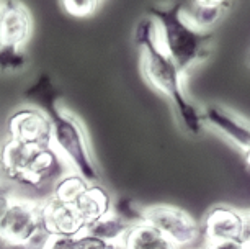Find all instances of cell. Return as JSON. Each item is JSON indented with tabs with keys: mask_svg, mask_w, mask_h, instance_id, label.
Listing matches in <instances>:
<instances>
[{
	"mask_svg": "<svg viewBox=\"0 0 250 249\" xmlns=\"http://www.w3.org/2000/svg\"><path fill=\"white\" fill-rule=\"evenodd\" d=\"M205 249H245V241H239V239L213 241V243H206Z\"/></svg>",
	"mask_w": 250,
	"mask_h": 249,
	"instance_id": "44dd1931",
	"label": "cell"
},
{
	"mask_svg": "<svg viewBox=\"0 0 250 249\" xmlns=\"http://www.w3.org/2000/svg\"><path fill=\"white\" fill-rule=\"evenodd\" d=\"M8 133L12 141L33 148H51L49 120L36 107L26 105L8 118Z\"/></svg>",
	"mask_w": 250,
	"mask_h": 249,
	"instance_id": "9c48e42d",
	"label": "cell"
},
{
	"mask_svg": "<svg viewBox=\"0 0 250 249\" xmlns=\"http://www.w3.org/2000/svg\"><path fill=\"white\" fill-rule=\"evenodd\" d=\"M247 217H249V225H250V211H249V213H247Z\"/></svg>",
	"mask_w": 250,
	"mask_h": 249,
	"instance_id": "cb8c5ba5",
	"label": "cell"
},
{
	"mask_svg": "<svg viewBox=\"0 0 250 249\" xmlns=\"http://www.w3.org/2000/svg\"><path fill=\"white\" fill-rule=\"evenodd\" d=\"M43 226V205L30 199L13 197L0 217V239L12 249L26 243Z\"/></svg>",
	"mask_w": 250,
	"mask_h": 249,
	"instance_id": "8992f818",
	"label": "cell"
},
{
	"mask_svg": "<svg viewBox=\"0 0 250 249\" xmlns=\"http://www.w3.org/2000/svg\"><path fill=\"white\" fill-rule=\"evenodd\" d=\"M75 248L77 249H123V244L105 241V239L93 236V234H88V233H80L75 236Z\"/></svg>",
	"mask_w": 250,
	"mask_h": 249,
	"instance_id": "ac0fdd59",
	"label": "cell"
},
{
	"mask_svg": "<svg viewBox=\"0 0 250 249\" xmlns=\"http://www.w3.org/2000/svg\"><path fill=\"white\" fill-rule=\"evenodd\" d=\"M43 222L53 236H77L85 229V223L72 205L54 199L43 204Z\"/></svg>",
	"mask_w": 250,
	"mask_h": 249,
	"instance_id": "8fae6325",
	"label": "cell"
},
{
	"mask_svg": "<svg viewBox=\"0 0 250 249\" xmlns=\"http://www.w3.org/2000/svg\"><path fill=\"white\" fill-rule=\"evenodd\" d=\"M157 28V38L183 76L211 56L214 33L201 30L188 20L180 2L172 5H152L147 8Z\"/></svg>",
	"mask_w": 250,
	"mask_h": 249,
	"instance_id": "3957f363",
	"label": "cell"
},
{
	"mask_svg": "<svg viewBox=\"0 0 250 249\" xmlns=\"http://www.w3.org/2000/svg\"><path fill=\"white\" fill-rule=\"evenodd\" d=\"M134 40L141 51V70L144 79L150 87L170 100L182 128L188 135L200 136L205 131L201 109L188 97L185 76L160 46L152 18L146 17L139 20L134 30Z\"/></svg>",
	"mask_w": 250,
	"mask_h": 249,
	"instance_id": "7a4b0ae2",
	"label": "cell"
},
{
	"mask_svg": "<svg viewBox=\"0 0 250 249\" xmlns=\"http://www.w3.org/2000/svg\"><path fill=\"white\" fill-rule=\"evenodd\" d=\"M249 61H250V58H249Z\"/></svg>",
	"mask_w": 250,
	"mask_h": 249,
	"instance_id": "484cf974",
	"label": "cell"
},
{
	"mask_svg": "<svg viewBox=\"0 0 250 249\" xmlns=\"http://www.w3.org/2000/svg\"><path fill=\"white\" fill-rule=\"evenodd\" d=\"M102 0H61V5L69 15L77 18L92 17L98 10Z\"/></svg>",
	"mask_w": 250,
	"mask_h": 249,
	"instance_id": "e0dca14e",
	"label": "cell"
},
{
	"mask_svg": "<svg viewBox=\"0 0 250 249\" xmlns=\"http://www.w3.org/2000/svg\"><path fill=\"white\" fill-rule=\"evenodd\" d=\"M46 249H77L75 248V236H61V234H54Z\"/></svg>",
	"mask_w": 250,
	"mask_h": 249,
	"instance_id": "ffe728a7",
	"label": "cell"
},
{
	"mask_svg": "<svg viewBox=\"0 0 250 249\" xmlns=\"http://www.w3.org/2000/svg\"><path fill=\"white\" fill-rule=\"evenodd\" d=\"M0 3H2V0H0Z\"/></svg>",
	"mask_w": 250,
	"mask_h": 249,
	"instance_id": "d4e9b609",
	"label": "cell"
},
{
	"mask_svg": "<svg viewBox=\"0 0 250 249\" xmlns=\"http://www.w3.org/2000/svg\"><path fill=\"white\" fill-rule=\"evenodd\" d=\"M23 100L48 116L51 126V148L74 174L88 184H100V171L93 158L83 125L77 116L61 105L62 92L49 74L41 72L23 92Z\"/></svg>",
	"mask_w": 250,
	"mask_h": 249,
	"instance_id": "6da1fadb",
	"label": "cell"
},
{
	"mask_svg": "<svg viewBox=\"0 0 250 249\" xmlns=\"http://www.w3.org/2000/svg\"><path fill=\"white\" fill-rule=\"evenodd\" d=\"M33 33L30 10L20 0H2L0 3V46L25 48Z\"/></svg>",
	"mask_w": 250,
	"mask_h": 249,
	"instance_id": "30bf717a",
	"label": "cell"
},
{
	"mask_svg": "<svg viewBox=\"0 0 250 249\" xmlns=\"http://www.w3.org/2000/svg\"><path fill=\"white\" fill-rule=\"evenodd\" d=\"M123 249H178L170 239L149 223L141 222L129 228L123 239Z\"/></svg>",
	"mask_w": 250,
	"mask_h": 249,
	"instance_id": "4fadbf2b",
	"label": "cell"
},
{
	"mask_svg": "<svg viewBox=\"0 0 250 249\" xmlns=\"http://www.w3.org/2000/svg\"><path fill=\"white\" fill-rule=\"evenodd\" d=\"M245 249H250V236L245 239Z\"/></svg>",
	"mask_w": 250,
	"mask_h": 249,
	"instance_id": "603a6c76",
	"label": "cell"
},
{
	"mask_svg": "<svg viewBox=\"0 0 250 249\" xmlns=\"http://www.w3.org/2000/svg\"><path fill=\"white\" fill-rule=\"evenodd\" d=\"M244 156H245V161H247V166L250 167V148L244 153Z\"/></svg>",
	"mask_w": 250,
	"mask_h": 249,
	"instance_id": "7402d4cb",
	"label": "cell"
},
{
	"mask_svg": "<svg viewBox=\"0 0 250 249\" xmlns=\"http://www.w3.org/2000/svg\"><path fill=\"white\" fill-rule=\"evenodd\" d=\"M28 56L23 48L0 46V74H17L25 70Z\"/></svg>",
	"mask_w": 250,
	"mask_h": 249,
	"instance_id": "2e32d148",
	"label": "cell"
},
{
	"mask_svg": "<svg viewBox=\"0 0 250 249\" xmlns=\"http://www.w3.org/2000/svg\"><path fill=\"white\" fill-rule=\"evenodd\" d=\"M143 222L149 223L178 249L193 246L201 236V226L188 211L173 205H152L143 208Z\"/></svg>",
	"mask_w": 250,
	"mask_h": 249,
	"instance_id": "5b68a950",
	"label": "cell"
},
{
	"mask_svg": "<svg viewBox=\"0 0 250 249\" xmlns=\"http://www.w3.org/2000/svg\"><path fill=\"white\" fill-rule=\"evenodd\" d=\"M51 238H53V234H51V231L46 228V225L43 222V226L38 229L26 243H23L21 246H18L15 249H46L51 241Z\"/></svg>",
	"mask_w": 250,
	"mask_h": 249,
	"instance_id": "d6986e66",
	"label": "cell"
},
{
	"mask_svg": "<svg viewBox=\"0 0 250 249\" xmlns=\"http://www.w3.org/2000/svg\"><path fill=\"white\" fill-rule=\"evenodd\" d=\"M232 5V0H191L188 20L201 30H211Z\"/></svg>",
	"mask_w": 250,
	"mask_h": 249,
	"instance_id": "5bb4252c",
	"label": "cell"
},
{
	"mask_svg": "<svg viewBox=\"0 0 250 249\" xmlns=\"http://www.w3.org/2000/svg\"><path fill=\"white\" fill-rule=\"evenodd\" d=\"M201 118L205 128H211L224 136L239 151L245 153L250 148V120L237 112L218 103H208L201 109Z\"/></svg>",
	"mask_w": 250,
	"mask_h": 249,
	"instance_id": "ba28073f",
	"label": "cell"
},
{
	"mask_svg": "<svg viewBox=\"0 0 250 249\" xmlns=\"http://www.w3.org/2000/svg\"><path fill=\"white\" fill-rule=\"evenodd\" d=\"M201 233L206 243L239 239L245 241L250 236V225L247 213L229 205H218L208 211L203 222Z\"/></svg>",
	"mask_w": 250,
	"mask_h": 249,
	"instance_id": "52a82bcc",
	"label": "cell"
},
{
	"mask_svg": "<svg viewBox=\"0 0 250 249\" xmlns=\"http://www.w3.org/2000/svg\"><path fill=\"white\" fill-rule=\"evenodd\" d=\"M70 205L74 206L87 226L88 223L95 222L97 218L110 213L113 200L100 184H87L85 189L80 192L79 197Z\"/></svg>",
	"mask_w": 250,
	"mask_h": 249,
	"instance_id": "7c38bea8",
	"label": "cell"
},
{
	"mask_svg": "<svg viewBox=\"0 0 250 249\" xmlns=\"http://www.w3.org/2000/svg\"><path fill=\"white\" fill-rule=\"evenodd\" d=\"M0 167L12 181L33 189H43L62 179L67 164L53 148H33L8 139L0 151Z\"/></svg>",
	"mask_w": 250,
	"mask_h": 249,
	"instance_id": "277c9868",
	"label": "cell"
},
{
	"mask_svg": "<svg viewBox=\"0 0 250 249\" xmlns=\"http://www.w3.org/2000/svg\"><path fill=\"white\" fill-rule=\"evenodd\" d=\"M131 226H133L131 223L125 222L123 218H120L118 215L110 211V213L97 218L95 222L88 223L82 233L93 234V236H98V238L105 239V241H110V243L123 244V239H125L126 233L129 231Z\"/></svg>",
	"mask_w": 250,
	"mask_h": 249,
	"instance_id": "9a60e30c",
	"label": "cell"
}]
</instances>
